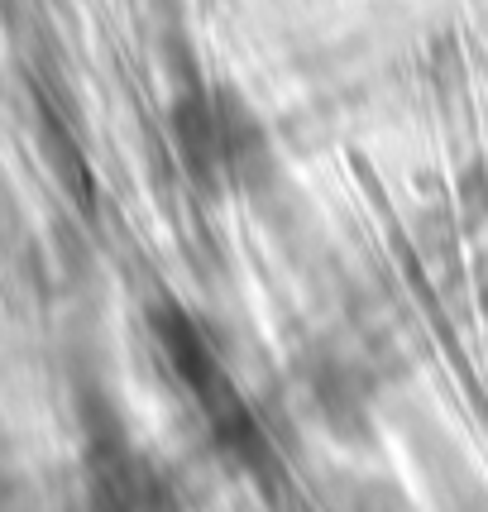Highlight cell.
<instances>
[{"label": "cell", "mask_w": 488, "mask_h": 512, "mask_svg": "<svg viewBox=\"0 0 488 512\" xmlns=\"http://www.w3.org/2000/svg\"><path fill=\"white\" fill-rule=\"evenodd\" d=\"M178 139H182V158L197 168L201 178H221V182L235 178L244 168V158L259 149L254 120L240 106H230L225 96H216V91L182 101Z\"/></svg>", "instance_id": "1"}]
</instances>
